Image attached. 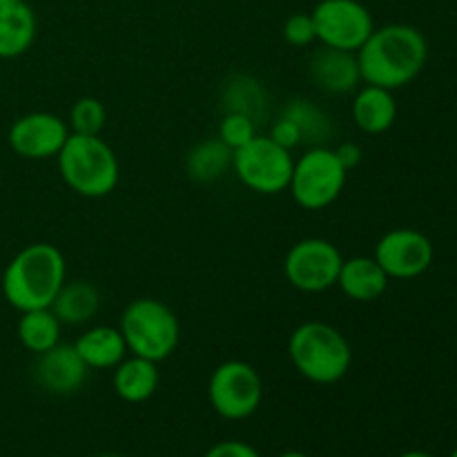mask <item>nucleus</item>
Wrapping results in <instances>:
<instances>
[{
    "label": "nucleus",
    "mask_w": 457,
    "mask_h": 457,
    "mask_svg": "<svg viewBox=\"0 0 457 457\" xmlns=\"http://www.w3.org/2000/svg\"><path fill=\"white\" fill-rule=\"evenodd\" d=\"M355 56L366 85L395 92L422 74L428 61V43L418 27L391 22L375 27Z\"/></svg>",
    "instance_id": "f257e3e1"
},
{
    "label": "nucleus",
    "mask_w": 457,
    "mask_h": 457,
    "mask_svg": "<svg viewBox=\"0 0 457 457\" xmlns=\"http://www.w3.org/2000/svg\"><path fill=\"white\" fill-rule=\"evenodd\" d=\"M67 281V262L54 244H29L18 250L3 272V295L18 312L52 308Z\"/></svg>",
    "instance_id": "f03ea898"
},
{
    "label": "nucleus",
    "mask_w": 457,
    "mask_h": 457,
    "mask_svg": "<svg viewBox=\"0 0 457 457\" xmlns=\"http://www.w3.org/2000/svg\"><path fill=\"white\" fill-rule=\"evenodd\" d=\"M288 357L295 370L317 386L342 382L353 366V346L346 335L328 321H303L290 333Z\"/></svg>",
    "instance_id": "7ed1b4c3"
},
{
    "label": "nucleus",
    "mask_w": 457,
    "mask_h": 457,
    "mask_svg": "<svg viewBox=\"0 0 457 457\" xmlns=\"http://www.w3.org/2000/svg\"><path fill=\"white\" fill-rule=\"evenodd\" d=\"M56 161L62 183L85 199H103L120 181L119 156L101 134H70Z\"/></svg>",
    "instance_id": "20e7f679"
},
{
    "label": "nucleus",
    "mask_w": 457,
    "mask_h": 457,
    "mask_svg": "<svg viewBox=\"0 0 457 457\" xmlns=\"http://www.w3.org/2000/svg\"><path fill=\"white\" fill-rule=\"evenodd\" d=\"M119 330L129 355L165 361L177 353L181 324L172 308L154 297H138L123 308Z\"/></svg>",
    "instance_id": "39448f33"
},
{
    "label": "nucleus",
    "mask_w": 457,
    "mask_h": 457,
    "mask_svg": "<svg viewBox=\"0 0 457 457\" xmlns=\"http://www.w3.org/2000/svg\"><path fill=\"white\" fill-rule=\"evenodd\" d=\"M346 179L348 170L339 163L335 147L315 145L295 159L288 192L299 208L317 212L342 196Z\"/></svg>",
    "instance_id": "423d86ee"
},
{
    "label": "nucleus",
    "mask_w": 457,
    "mask_h": 457,
    "mask_svg": "<svg viewBox=\"0 0 457 457\" xmlns=\"http://www.w3.org/2000/svg\"><path fill=\"white\" fill-rule=\"evenodd\" d=\"M208 400L214 413L230 422L253 418L263 402V379L244 360L221 361L208 379Z\"/></svg>",
    "instance_id": "0eeeda50"
},
{
    "label": "nucleus",
    "mask_w": 457,
    "mask_h": 457,
    "mask_svg": "<svg viewBox=\"0 0 457 457\" xmlns=\"http://www.w3.org/2000/svg\"><path fill=\"white\" fill-rule=\"evenodd\" d=\"M293 152L281 147L270 137L257 134L253 141L235 150L232 154V172L248 190L257 195L275 196L288 190L293 174Z\"/></svg>",
    "instance_id": "6e6552de"
},
{
    "label": "nucleus",
    "mask_w": 457,
    "mask_h": 457,
    "mask_svg": "<svg viewBox=\"0 0 457 457\" xmlns=\"http://www.w3.org/2000/svg\"><path fill=\"white\" fill-rule=\"evenodd\" d=\"M344 257L337 245L321 237H308L297 241L286 253L284 275L299 293H326L337 286Z\"/></svg>",
    "instance_id": "1a4fd4ad"
},
{
    "label": "nucleus",
    "mask_w": 457,
    "mask_h": 457,
    "mask_svg": "<svg viewBox=\"0 0 457 457\" xmlns=\"http://www.w3.org/2000/svg\"><path fill=\"white\" fill-rule=\"evenodd\" d=\"M311 16L317 40L342 52L357 54L375 29L373 13L360 0H320Z\"/></svg>",
    "instance_id": "9d476101"
},
{
    "label": "nucleus",
    "mask_w": 457,
    "mask_h": 457,
    "mask_svg": "<svg viewBox=\"0 0 457 457\" xmlns=\"http://www.w3.org/2000/svg\"><path fill=\"white\" fill-rule=\"evenodd\" d=\"M388 279H418L436 259V248L424 232L415 228H393L379 237L373 253Z\"/></svg>",
    "instance_id": "9b49d317"
},
{
    "label": "nucleus",
    "mask_w": 457,
    "mask_h": 457,
    "mask_svg": "<svg viewBox=\"0 0 457 457\" xmlns=\"http://www.w3.org/2000/svg\"><path fill=\"white\" fill-rule=\"evenodd\" d=\"M70 134V125L58 114L27 112L13 120L7 141L13 154H18L21 159L47 161L56 159Z\"/></svg>",
    "instance_id": "f8f14e48"
},
{
    "label": "nucleus",
    "mask_w": 457,
    "mask_h": 457,
    "mask_svg": "<svg viewBox=\"0 0 457 457\" xmlns=\"http://www.w3.org/2000/svg\"><path fill=\"white\" fill-rule=\"evenodd\" d=\"M87 378L89 369L79 357L74 344H56L49 351L36 355L34 379L52 395H74L85 386Z\"/></svg>",
    "instance_id": "ddd939ff"
},
{
    "label": "nucleus",
    "mask_w": 457,
    "mask_h": 457,
    "mask_svg": "<svg viewBox=\"0 0 457 457\" xmlns=\"http://www.w3.org/2000/svg\"><path fill=\"white\" fill-rule=\"evenodd\" d=\"M308 76L317 89L326 94H351L361 83L357 56L342 49H333L321 45L308 58Z\"/></svg>",
    "instance_id": "4468645a"
},
{
    "label": "nucleus",
    "mask_w": 457,
    "mask_h": 457,
    "mask_svg": "<svg viewBox=\"0 0 457 457\" xmlns=\"http://www.w3.org/2000/svg\"><path fill=\"white\" fill-rule=\"evenodd\" d=\"M38 34L36 12L27 0H0V61L22 56Z\"/></svg>",
    "instance_id": "2eb2a0df"
},
{
    "label": "nucleus",
    "mask_w": 457,
    "mask_h": 457,
    "mask_svg": "<svg viewBox=\"0 0 457 457\" xmlns=\"http://www.w3.org/2000/svg\"><path fill=\"white\" fill-rule=\"evenodd\" d=\"M388 275L382 270L375 257L357 254V257L344 259L339 270L337 286L351 302L370 303L378 302L388 288Z\"/></svg>",
    "instance_id": "dca6fc26"
},
{
    "label": "nucleus",
    "mask_w": 457,
    "mask_h": 457,
    "mask_svg": "<svg viewBox=\"0 0 457 457\" xmlns=\"http://www.w3.org/2000/svg\"><path fill=\"white\" fill-rule=\"evenodd\" d=\"M353 120L364 134H384L395 125L397 101L391 89L364 85L355 89L351 105Z\"/></svg>",
    "instance_id": "f3484780"
},
{
    "label": "nucleus",
    "mask_w": 457,
    "mask_h": 457,
    "mask_svg": "<svg viewBox=\"0 0 457 457\" xmlns=\"http://www.w3.org/2000/svg\"><path fill=\"white\" fill-rule=\"evenodd\" d=\"M89 370H114L129 355L119 326H92L74 342Z\"/></svg>",
    "instance_id": "a211bd4d"
},
{
    "label": "nucleus",
    "mask_w": 457,
    "mask_h": 457,
    "mask_svg": "<svg viewBox=\"0 0 457 457\" xmlns=\"http://www.w3.org/2000/svg\"><path fill=\"white\" fill-rule=\"evenodd\" d=\"M161 373L156 361L128 355L112 375V388L128 404H143L159 391Z\"/></svg>",
    "instance_id": "6ab92c4d"
},
{
    "label": "nucleus",
    "mask_w": 457,
    "mask_h": 457,
    "mask_svg": "<svg viewBox=\"0 0 457 457\" xmlns=\"http://www.w3.org/2000/svg\"><path fill=\"white\" fill-rule=\"evenodd\" d=\"M101 290L85 279L65 281L52 303L54 315L62 326H85L101 311Z\"/></svg>",
    "instance_id": "aec40b11"
},
{
    "label": "nucleus",
    "mask_w": 457,
    "mask_h": 457,
    "mask_svg": "<svg viewBox=\"0 0 457 457\" xmlns=\"http://www.w3.org/2000/svg\"><path fill=\"white\" fill-rule=\"evenodd\" d=\"M232 154L235 152L226 145L219 137L204 138L190 147L186 154L183 168L190 181L195 183H214L223 179L228 170H232Z\"/></svg>",
    "instance_id": "412c9836"
},
{
    "label": "nucleus",
    "mask_w": 457,
    "mask_h": 457,
    "mask_svg": "<svg viewBox=\"0 0 457 457\" xmlns=\"http://www.w3.org/2000/svg\"><path fill=\"white\" fill-rule=\"evenodd\" d=\"M281 116L288 119L302 134V145H328L335 137V123L326 110H321L311 98H293L284 105Z\"/></svg>",
    "instance_id": "4be33fe9"
},
{
    "label": "nucleus",
    "mask_w": 457,
    "mask_h": 457,
    "mask_svg": "<svg viewBox=\"0 0 457 457\" xmlns=\"http://www.w3.org/2000/svg\"><path fill=\"white\" fill-rule=\"evenodd\" d=\"M221 107L223 112H237L262 120L268 110L266 87L254 76L232 74L221 87Z\"/></svg>",
    "instance_id": "5701e85b"
},
{
    "label": "nucleus",
    "mask_w": 457,
    "mask_h": 457,
    "mask_svg": "<svg viewBox=\"0 0 457 457\" xmlns=\"http://www.w3.org/2000/svg\"><path fill=\"white\" fill-rule=\"evenodd\" d=\"M61 330L62 324L54 315L52 308L21 312V320H18L16 326L18 342L22 344V348L34 353V355H40V353L61 344Z\"/></svg>",
    "instance_id": "b1692460"
},
{
    "label": "nucleus",
    "mask_w": 457,
    "mask_h": 457,
    "mask_svg": "<svg viewBox=\"0 0 457 457\" xmlns=\"http://www.w3.org/2000/svg\"><path fill=\"white\" fill-rule=\"evenodd\" d=\"M107 123V110L103 101L96 96H80L70 110V132L71 134H87V137H98Z\"/></svg>",
    "instance_id": "393cba45"
},
{
    "label": "nucleus",
    "mask_w": 457,
    "mask_h": 457,
    "mask_svg": "<svg viewBox=\"0 0 457 457\" xmlns=\"http://www.w3.org/2000/svg\"><path fill=\"white\" fill-rule=\"evenodd\" d=\"M217 137L232 152L239 150V147H244L245 143L257 137V120H253L245 114H237V112H223Z\"/></svg>",
    "instance_id": "a878e982"
},
{
    "label": "nucleus",
    "mask_w": 457,
    "mask_h": 457,
    "mask_svg": "<svg viewBox=\"0 0 457 457\" xmlns=\"http://www.w3.org/2000/svg\"><path fill=\"white\" fill-rule=\"evenodd\" d=\"M284 40L293 47H308L317 40L315 22H312L311 13H293L288 21L284 22Z\"/></svg>",
    "instance_id": "bb28decb"
},
{
    "label": "nucleus",
    "mask_w": 457,
    "mask_h": 457,
    "mask_svg": "<svg viewBox=\"0 0 457 457\" xmlns=\"http://www.w3.org/2000/svg\"><path fill=\"white\" fill-rule=\"evenodd\" d=\"M268 137L290 152H293L295 147L302 145V134H299V129L295 128L288 119H284V116H279V119L275 120V125L270 128V134H268Z\"/></svg>",
    "instance_id": "cd10ccee"
},
{
    "label": "nucleus",
    "mask_w": 457,
    "mask_h": 457,
    "mask_svg": "<svg viewBox=\"0 0 457 457\" xmlns=\"http://www.w3.org/2000/svg\"><path fill=\"white\" fill-rule=\"evenodd\" d=\"M204 457H262L253 445L241 440H223L210 446V451Z\"/></svg>",
    "instance_id": "c85d7f7f"
},
{
    "label": "nucleus",
    "mask_w": 457,
    "mask_h": 457,
    "mask_svg": "<svg viewBox=\"0 0 457 457\" xmlns=\"http://www.w3.org/2000/svg\"><path fill=\"white\" fill-rule=\"evenodd\" d=\"M335 154H337L339 163H342L348 172L361 163V147L357 145V143H339V145L335 147Z\"/></svg>",
    "instance_id": "c756f323"
},
{
    "label": "nucleus",
    "mask_w": 457,
    "mask_h": 457,
    "mask_svg": "<svg viewBox=\"0 0 457 457\" xmlns=\"http://www.w3.org/2000/svg\"><path fill=\"white\" fill-rule=\"evenodd\" d=\"M400 457H436V455L427 453V451H406V453H402Z\"/></svg>",
    "instance_id": "7c9ffc66"
},
{
    "label": "nucleus",
    "mask_w": 457,
    "mask_h": 457,
    "mask_svg": "<svg viewBox=\"0 0 457 457\" xmlns=\"http://www.w3.org/2000/svg\"><path fill=\"white\" fill-rule=\"evenodd\" d=\"M277 457H308V455L302 453V451H286V453H281Z\"/></svg>",
    "instance_id": "2f4dec72"
},
{
    "label": "nucleus",
    "mask_w": 457,
    "mask_h": 457,
    "mask_svg": "<svg viewBox=\"0 0 457 457\" xmlns=\"http://www.w3.org/2000/svg\"><path fill=\"white\" fill-rule=\"evenodd\" d=\"M96 457H125V455H119V453H103V455H96Z\"/></svg>",
    "instance_id": "473e14b6"
},
{
    "label": "nucleus",
    "mask_w": 457,
    "mask_h": 457,
    "mask_svg": "<svg viewBox=\"0 0 457 457\" xmlns=\"http://www.w3.org/2000/svg\"><path fill=\"white\" fill-rule=\"evenodd\" d=\"M449 457H457V446H455V449H453V453H451Z\"/></svg>",
    "instance_id": "72a5a7b5"
}]
</instances>
